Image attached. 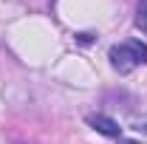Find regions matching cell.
Here are the masks:
<instances>
[{"label":"cell","mask_w":147,"mask_h":144,"mask_svg":"<svg viewBox=\"0 0 147 144\" xmlns=\"http://www.w3.org/2000/svg\"><path fill=\"white\" fill-rule=\"evenodd\" d=\"M110 62L119 73H130L139 62H147V45L133 40L127 45H113L110 48Z\"/></svg>","instance_id":"obj_1"},{"label":"cell","mask_w":147,"mask_h":144,"mask_svg":"<svg viewBox=\"0 0 147 144\" xmlns=\"http://www.w3.org/2000/svg\"><path fill=\"white\" fill-rule=\"evenodd\" d=\"M88 124H91L96 133H102V136H110V139H119V136H122V127L116 124L113 119L102 116V113H93V116H88Z\"/></svg>","instance_id":"obj_2"},{"label":"cell","mask_w":147,"mask_h":144,"mask_svg":"<svg viewBox=\"0 0 147 144\" xmlns=\"http://www.w3.org/2000/svg\"><path fill=\"white\" fill-rule=\"evenodd\" d=\"M139 14L147 17V0H139Z\"/></svg>","instance_id":"obj_3"}]
</instances>
